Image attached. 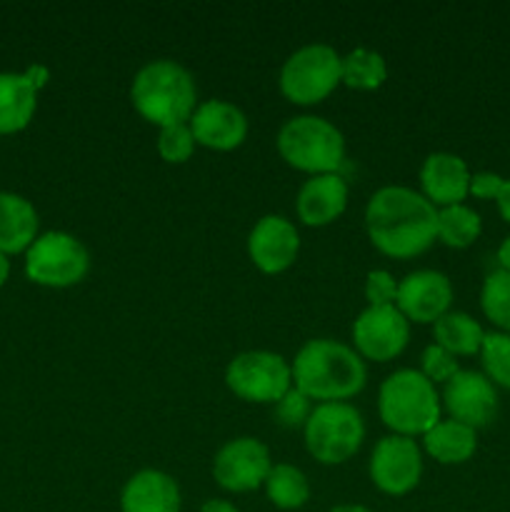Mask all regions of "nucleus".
<instances>
[{"instance_id":"f257e3e1","label":"nucleus","mask_w":510,"mask_h":512,"mask_svg":"<svg viewBox=\"0 0 510 512\" xmlns=\"http://www.w3.org/2000/svg\"><path fill=\"white\" fill-rule=\"evenodd\" d=\"M365 230L373 248L388 258H415L438 240V208L418 190L385 185L365 205Z\"/></svg>"},{"instance_id":"f03ea898","label":"nucleus","mask_w":510,"mask_h":512,"mask_svg":"<svg viewBox=\"0 0 510 512\" xmlns=\"http://www.w3.org/2000/svg\"><path fill=\"white\" fill-rule=\"evenodd\" d=\"M293 388L318 403H345L368 383L365 360L350 345L330 338L308 340L295 353Z\"/></svg>"},{"instance_id":"7ed1b4c3","label":"nucleus","mask_w":510,"mask_h":512,"mask_svg":"<svg viewBox=\"0 0 510 512\" xmlns=\"http://www.w3.org/2000/svg\"><path fill=\"white\" fill-rule=\"evenodd\" d=\"M195 100H198V88L193 73L170 58L145 63L130 85L133 108L158 128L190 123L198 108Z\"/></svg>"},{"instance_id":"20e7f679","label":"nucleus","mask_w":510,"mask_h":512,"mask_svg":"<svg viewBox=\"0 0 510 512\" xmlns=\"http://www.w3.org/2000/svg\"><path fill=\"white\" fill-rule=\"evenodd\" d=\"M440 395L435 385L425 378L420 370L403 368L390 373L380 383L378 390V413L385 428L393 430V435L403 438H423L433 425H438Z\"/></svg>"},{"instance_id":"39448f33","label":"nucleus","mask_w":510,"mask_h":512,"mask_svg":"<svg viewBox=\"0 0 510 512\" xmlns=\"http://www.w3.org/2000/svg\"><path fill=\"white\" fill-rule=\"evenodd\" d=\"M278 153L290 168L313 175L338 173L345 163V138L340 128L320 115H295L278 130Z\"/></svg>"},{"instance_id":"423d86ee","label":"nucleus","mask_w":510,"mask_h":512,"mask_svg":"<svg viewBox=\"0 0 510 512\" xmlns=\"http://www.w3.org/2000/svg\"><path fill=\"white\" fill-rule=\"evenodd\" d=\"M308 453L320 465H343L365 440V420L350 403H318L303 425Z\"/></svg>"},{"instance_id":"0eeeda50","label":"nucleus","mask_w":510,"mask_h":512,"mask_svg":"<svg viewBox=\"0 0 510 512\" xmlns=\"http://www.w3.org/2000/svg\"><path fill=\"white\" fill-rule=\"evenodd\" d=\"M343 55L328 43H310L280 68V93L295 105H318L340 85Z\"/></svg>"},{"instance_id":"6e6552de","label":"nucleus","mask_w":510,"mask_h":512,"mask_svg":"<svg viewBox=\"0 0 510 512\" xmlns=\"http://www.w3.org/2000/svg\"><path fill=\"white\" fill-rule=\"evenodd\" d=\"M90 253L83 240L65 230L38 235L25 250V275L43 288H73L88 275Z\"/></svg>"},{"instance_id":"1a4fd4ad","label":"nucleus","mask_w":510,"mask_h":512,"mask_svg":"<svg viewBox=\"0 0 510 512\" xmlns=\"http://www.w3.org/2000/svg\"><path fill=\"white\" fill-rule=\"evenodd\" d=\"M225 385L240 400L275 405L293 388V370L283 355L270 350H245L225 368Z\"/></svg>"},{"instance_id":"9d476101","label":"nucleus","mask_w":510,"mask_h":512,"mask_svg":"<svg viewBox=\"0 0 510 512\" xmlns=\"http://www.w3.org/2000/svg\"><path fill=\"white\" fill-rule=\"evenodd\" d=\"M368 473L380 493L390 498L408 495L423 478V450L413 438L385 435L370 453Z\"/></svg>"},{"instance_id":"9b49d317","label":"nucleus","mask_w":510,"mask_h":512,"mask_svg":"<svg viewBox=\"0 0 510 512\" xmlns=\"http://www.w3.org/2000/svg\"><path fill=\"white\" fill-rule=\"evenodd\" d=\"M410 340V323L395 305H368L353 323L355 353L375 363L398 358Z\"/></svg>"},{"instance_id":"f8f14e48","label":"nucleus","mask_w":510,"mask_h":512,"mask_svg":"<svg viewBox=\"0 0 510 512\" xmlns=\"http://www.w3.org/2000/svg\"><path fill=\"white\" fill-rule=\"evenodd\" d=\"M273 460L268 445L258 438H233L215 453L213 478L228 493H253L265 485Z\"/></svg>"},{"instance_id":"ddd939ff","label":"nucleus","mask_w":510,"mask_h":512,"mask_svg":"<svg viewBox=\"0 0 510 512\" xmlns=\"http://www.w3.org/2000/svg\"><path fill=\"white\" fill-rule=\"evenodd\" d=\"M440 403L448 410L450 420L478 430L485 428L498 415V390L478 370H460L445 383Z\"/></svg>"},{"instance_id":"4468645a","label":"nucleus","mask_w":510,"mask_h":512,"mask_svg":"<svg viewBox=\"0 0 510 512\" xmlns=\"http://www.w3.org/2000/svg\"><path fill=\"white\" fill-rule=\"evenodd\" d=\"M450 303H453V283L440 270H415L398 280L395 308L408 318V323H435L448 313Z\"/></svg>"},{"instance_id":"2eb2a0df","label":"nucleus","mask_w":510,"mask_h":512,"mask_svg":"<svg viewBox=\"0 0 510 512\" xmlns=\"http://www.w3.org/2000/svg\"><path fill=\"white\" fill-rule=\"evenodd\" d=\"M300 253V235L285 215H263L248 235V255L265 275H278L295 263Z\"/></svg>"},{"instance_id":"dca6fc26","label":"nucleus","mask_w":510,"mask_h":512,"mask_svg":"<svg viewBox=\"0 0 510 512\" xmlns=\"http://www.w3.org/2000/svg\"><path fill=\"white\" fill-rule=\"evenodd\" d=\"M195 143L210 150H235L248 138V118L238 105L228 100L210 98L195 108L190 118Z\"/></svg>"},{"instance_id":"f3484780","label":"nucleus","mask_w":510,"mask_h":512,"mask_svg":"<svg viewBox=\"0 0 510 512\" xmlns=\"http://www.w3.org/2000/svg\"><path fill=\"white\" fill-rule=\"evenodd\" d=\"M48 78L45 65H30L25 73H0V135L28 128L38 108V90Z\"/></svg>"},{"instance_id":"a211bd4d","label":"nucleus","mask_w":510,"mask_h":512,"mask_svg":"<svg viewBox=\"0 0 510 512\" xmlns=\"http://www.w3.org/2000/svg\"><path fill=\"white\" fill-rule=\"evenodd\" d=\"M470 175L473 173L460 155L438 150V153H430L420 165V193L438 210L460 205L468 198Z\"/></svg>"},{"instance_id":"6ab92c4d","label":"nucleus","mask_w":510,"mask_h":512,"mask_svg":"<svg viewBox=\"0 0 510 512\" xmlns=\"http://www.w3.org/2000/svg\"><path fill=\"white\" fill-rule=\"evenodd\" d=\"M348 183L340 173L313 175L305 180L295 198V213L308 228H325L335 223L348 208Z\"/></svg>"},{"instance_id":"aec40b11","label":"nucleus","mask_w":510,"mask_h":512,"mask_svg":"<svg viewBox=\"0 0 510 512\" xmlns=\"http://www.w3.org/2000/svg\"><path fill=\"white\" fill-rule=\"evenodd\" d=\"M183 498L173 475L145 468L130 475L120 493L123 512H180Z\"/></svg>"},{"instance_id":"412c9836","label":"nucleus","mask_w":510,"mask_h":512,"mask_svg":"<svg viewBox=\"0 0 510 512\" xmlns=\"http://www.w3.org/2000/svg\"><path fill=\"white\" fill-rule=\"evenodd\" d=\"M38 210L18 193H0V253H25L38 238Z\"/></svg>"},{"instance_id":"4be33fe9","label":"nucleus","mask_w":510,"mask_h":512,"mask_svg":"<svg viewBox=\"0 0 510 512\" xmlns=\"http://www.w3.org/2000/svg\"><path fill=\"white\" fill-rule=\"evenodd\" d=\"M423 448L440 465L468 463L478 450V430L458 420H440L423 435Z\"/></svg>"},{"instance_id":"5701e85b","label":"nucleus","mask_w":510,"mask_h":512,"mask_svg":"<svg viewBox=\"0 0 510 512\" xmlns=\"http://www.w3.org/2000/svg\"><path fill=\"white\" fill-rule=\"evenodd\" d=\"M433 338L435 345H440V348H445L448 353H453L455 358H460V355H480L485 330L480 328L478 320L470 318L468 313L448 310L443 318L433 323Z\"/></svg>"},{"instance_id":"b1692460","label":"nucleus","mask_w":510,"mask_h":512,"mask_svg":"<svg viewBox=\"0 0 510 512\" xmlns=\"http://www.w3.org/2000/svg\"><path fill=\"white\" fill-rule=\"evenodd\" d=\"M265 495L278 510H300L310 500V480L290 463H275L265 478Z\"/></svg>"},{"instance_id":"393cba45","label":"nucleus","mask_w":510,"mask_h":512,"mask_svg":"<svg viewBox=\"0 0 510 512\" xmlns=\"http://www.w3.org/2000/svg\"><path fill=\"white\" fill-rule=\"evenodd\" d=\"M483 233V220L465 203L438 210V240L448 248H470Z\"/></svg>"},{"instance_id":"a878e982","label":"nucleus","mask_w":510,"mask_h":512,"mask_svg":"<svg viewBox=\"0 0 510 512\" xmlns=\"http://www.w3.org/2000/svg\"><path fill=\"white\" fill-rule=\"evenodd\" d=\"M388 78V65L378 50L355 48L343 58L340 83L350 90H375Z\"/></svg>"},{"instance_id":"bb28decb","label":"nucleus","mask_w":510,"mask_h":512,"mask_svg":"<svg viewBox=\"0 0 510 512\" xmlns=\"http://www.w3.org/2000/svg\"><path fill=\"white\" fill-rule=\"evenodd\" d=\"M480 308L498 333L510 335V273L500 268L488 273L480 288Z\"/></svg>"},{"instance_id":"cd10ccee","label":"nucleus","mask_w":510,"mask_h":512,"mask_svg":"<svg viewBox=\"0 0 510 512\" xmlns=\"http://www.w3.org/2000/svg\"><path fill=\"white\" fill-rule=\"evenodd\" d=\"M485 378L498 388L510 390V335L508 333H485L483 348H480Z\"/></svg>"},{"instance_id":"c85d7f7f","label":"nucleus","mask_w":510,"mask_h":512,"mask_svg":"<svg viewBox=\"0 0 510 512\" xmlns=\"http://www.w3.org/2000/svg\"><path fill=\"white\" fill-rule=\"evenodd\" d=\"M195 145L198 143H195L193 130H190L188 123L160 128L158 153L165 163H185V160H190V155L195 153Z\"/></svg>"},{"instance_id":"c756f323","label":"nucleus","mask_w":510,"mask_h":512,"mask_svg":"<svg viewBox=\"0 0 510 512\" xmlns=\"http://www.w3.org/2000/svg\"><path fill=\"white\" fill-rule=\"evenodd\" d=\"M310 413H313V400L308 395L300 393L298 388H290L278 403L273 405V418L280 428H303L308 423Z\"/></svg>"},{"instance_id":"7c9ffc66","label":"nucleus","mask_w":510,"mask_h":512,"mask_svg":"<svg viewBox=\"0 0 510 512\" xmlns=\"http://www.w3.org/2000/svg\"><path fill=\"white\" fill-rule=\"evenodd\" d=\"M420 373H423L433 385H445L450 378H455V375L460 373L458 358H455L453 353H448L445 348H440V345L430 343L428 348L423 350V355H420Z\"/></svg>"},{"instance_id":"2f4dec72","label":"nucleus","mask_w":510,"mask_h":512,"mask_svg":"<svg viewBox=\"0 0 510 512\" xmlns=\"http://www.w3.org/2000/svg\"><path fill=\"white\" fill-rule=\"evenodd\" d=\"M365 298H368V305H395L398 280L388 270H370L365 278Z\"/></svg>"},{"instance_id":"473e14b6","label":"nucleus","mask_w":510,"mask_h":512,"mask_svg":"<svg viewBox=\"0 0 510 512\" xmlns=\"http://www.w3.org/2000/svg\"><path fill=\"white\" fill-rule=\"evenodd\" d=\"M503 185H505V178H500L498 173L480 170V173L470 175L468 195H473V198H478V200H498Z\"/></svg>"},{"instance_id":"72a5a7b5","label":"nucleus","mask_w":510,"mask_h":512,"mask_svg":"<svg viewBox=\"0 0 510 512\" xmlns=\"http://www.w3.org/2000/svg\"><path fill=\"white\" fill-rule=\"evenodd\" d=\"M200 512H240L235 508L230 500H220V498H210L200 505Z\"/></svg>"},{"instance_id":"f704fd0d","label":"nucleus","mask_w":510,"mask_h":512,"mask_svg":"<svg viewBox=\"0 0 510 512\" xmlns=\"http://www.w3.org/2000/svg\"><path fill=\"white\" fill-rule=\"evenodd\" d=\"M495 203H498L500 218H503L505 223H510V180H505L503 190H500V195H498V200H495Z\"/></svg>"},{"instance_id":"c9c22d12","label":"nucleus","mask_w":510,"mask_h":512,"mask_svg":"<svg viewBox=\"0 0 510 512\" xmlns=\"http://www.w3.org/2000/svg\"><path fill=\"white\" fill-rule=\"evenodd\" d=\"M498 263H500V270H505V273H510V235L503 240V243H500V248H498Z\"/></svg>"},{"instance_id":"e433bc0d","label":"nucleus","mask_w":510,"mask_h":512,"mask_svg":"<svg viewBox=\"0 0 510 512\" xmlns=\"http://www.w3.org/2000/svg\"><path fill=\"white\" fill-rule=\"evenodd\" d=\"M328 512H373V510L358 503H345V505H335V508H330Z\"/></svg>"},{"instance_id":"4c0bfd02","label":"nucleus","mask_w":510,"mask_h":512,"mask_svg":"<svg viewBox=\"0 0 510 512\" xmlns=\"http://www.w3.org/2000/svg\"><path fill=\"white\" fill-rule=\"evenodd\" d=\"M8 275H10V260H8V255L0 253V288H3V285H5Z\"/></svg>"}]
</instances>
